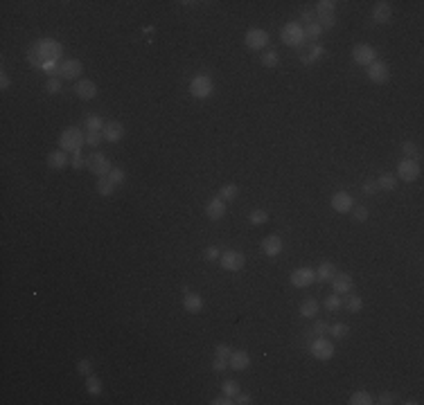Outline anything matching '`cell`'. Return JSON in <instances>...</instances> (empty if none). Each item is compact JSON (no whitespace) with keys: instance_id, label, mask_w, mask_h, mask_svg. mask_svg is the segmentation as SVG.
<instances>
[{"instance_id":"obj_1","label":"cell","mask_w":424,"mask_h":405,"mask_svg":"<svg viewBox=\"0 0 424 405\" xmlns=\"http://www.w3.org/2000/svg\"><path fill=\"white\" fill-rule=\"evenodd\" d=\"M64 57V45L54 39H39L34 45L27 50V61L30 65L45 70L50 77H57V68Z\"/></svg>"},{"instance_id":"obj_2","label":"cell","mask_w":424,"mask_h":405,"mask_svg":"<svg viewBox=\"0 0 424 405\" xmlns=\"http://www.w3.org/2000/svg\"><path fill=\"white\" fill-rule=\"evenodd\" d=\"M86 144V135L82 133V129L77 126H65L59 135V149H64L65 153H79L82 147Z\"/></svg>"},{"instance_id":"obj_3","label":"cell","mask_w":424,"mask_h":405,"mask_svg":"<svg viewBox=\"0 0 424 405\" xmlns=\"http://www.w3.org/2000/svg\"><path fill=\"white\" fill-rule=\"evenodd\" d=\"M280 39H282V43H287L289 47H300V45H309V41H307L305 36V27H302L300 23H287L282 27V32H280Z\"/></svg>"},{"instance_id":"obj_4","label":"cell","mask_w":424,"mask_h":405,"mask_svg":"<svg viewBox=\"0 0 424 405\" xmlns=\"http://www.w3.org/2000/svg\"><path fill=\"white\" fill-rule=\"evenodd\" d=\"M212 93H214V81H212L210 75L201 72V75L192 77V81H190V95H192V97H196V99H208Z\"/></svg>"},{"instance_id":"obj_5","label":"cell","mask_w":424,"mask_h":405,"mask_svg":"<svg viewBox=\"0 0 424 405\" xmlns=\"http://www.w3.org/2000/svg\"><path fill=\"white\" fill-rule=\"evenodd\" d=\"M309 351H312V356L316 360H332L334 358V345H332V340H327L325 335H314V340L309 342Z\"/></svg>"},{"instance_id":"obj_6","label":"cell","mask_w":424,"mask_h":405,"mask_svg":"<svg viewBox=\"0 0 424 405\" xmlns=\"http://www.w3.org/2000/svg\"><path fill=\"white\" fill-rule=\"evenodd\" d=\"M86 167H88V169L93 171V174H95V176H97V178H104V176H108V171L113 169L111 160L106 158L104 153H100V151L90 153L88 158H86Z\"/></svg>"},{"instance_id":"obj_7","label":"cell","mask_w":424,"mask_h":405,"mask_svg":"<svg viewBox=\"0 0 424 405\" xmlns=\"http://www.w3.org/2000/svg\"><path fill=\"white\" fill-rule=\"evenodd\" d=\"M219 264H221L224 270H228V272H239V270L246 266V257H244V252H239V250H226V252H221V257H219Z\"/></svg>"},{"instance_id":"obj_8","label":"cell","mask_w":424,"mask_h":405,"mask_svg":"<svg viewBox=\"0 0 424 405\" xmlns=\"http://www.w3.org/2000/svg\"><path fill=\"white\" fill-rule=\"evenodd\" d=\"M289 282L296 288H309L316 282V270L309 268V266H302V268H296L291 275H289Z\"/></svg>"},{"instance_id":"obj_9","label":"cell","mask_w":424,"mask_h":405,"mask_svg":"<svg viewBox=\"0 0 424 405\" xmlns=\"http://www.w3.org/2000/svg\"><path fill=\"white\" fill-rule=\"evenodd\" d=\"M352 59L357 65H368L375 63L377 61V50L372 45H368V43H359V45H354L352 47Z\"/></svg>"},{"instance_id":"obj_10","label":"cell","mask_w":424,"mask_h":405,"mask_svg":"<svg viewBox=\"0 0 424 405\" xmlns=\"http://www.w3.org/2000/svg\"><path fill=\"white\" fill-rule=\"evenodd\" d=\"M82 72H84V63L77 59H64L59 63V68H57V77L59 79H68V81L82 77Z\"/></svg>"},{"instance_id":"obj_11","label":"cell","mask_w":424,"mask_h":405,"mask_svg":"<svg viewBox=\"0 0 424 405\" xmlns=\"http://www.w3.org/2000/svg\"><path fill=\"white\" fill-rule=\"evenodd\" d=\"M397 178H402L404 182H415V180H418V178H420L418 160H413V158L400 160V165H397Z\"/></svg>"},{"instance_id":"obj_12","label":"cell","mask_w":424,"mask_h":405,"mask_svg":"<svg viewBox=\"0 0 424 405\" xmlns=\"http://www.w3.org/2000/svg\"><path fill=\"white\" fill-rule=\"evenodd\" d=\"M244 41H246V45L251 47V50H264V47L269 45V41H271V36H269L266 30H262V27H253V30L246 32Z\"/></svg>"},{"instance_id":"obj_13","label":"cell","mask_w":424,"mask_h":405,"mask_svg":"<svg viewBox=\"0 0 424 405\" xmlns=\"http://www.w3.org/2000/svg\"><path fill=\"white\" fill-rule=\"evenodd\" d=\"M368 79L372 83H386L390 79V65L386 61H375L368 65Z\"/></svg>"},{"instance_id":"obj_14","label":"cell","mask_w":424,"mask_h":405,"mask_svg":"<svg viewBox=\"0 0 424 405\" xmlns=\"http://www.w3.org/2000/svg\"><path fill=\"white\" fill-rule=\"evenodd\" d=\"M183 309L188 313H192V315H196V313L203 311V297H201L199 293H194V290H190V288H183Z\"/></svg>"},{"instance_id":"obj_15","label":"cell","mask_w":424,"mask_h":405,"mask_svg":"<svg viewBox=\"0 0 424 405\" xmlns=\"http://www.w3.org/2000/svg\"><path fill=\"white\" fill-rule=\"evenodd\" d=\"M226 212H228L226 200H221L219 196H214V198H210L206 203V216L210 218V221H221V218L226 216Z\"/></svg>"},{"instance_id":"obj_16","label":"cell","mask_w":424,"mask_h":405,"mask_svg":"<svg viewBox=\"0 0 424 405\" xmlns=\"http://www.w3.org/2000/svg\"><path fill=\"white\" fill-rule=\"evenodd\" d=\"M332 210L339 212V214H348V212H352L354 207V198L348 194V192H336L334 196H332Z\"/></svg>"},{"instance_id":"obj_17","label":"cell","mask_w":424,"mask_h":405,"mask_svg":"<svg viewBox=\"0 0 424 405\" xmlns=\"http://www.w3.org/2000/svg\"><path fill=\"white\" fill-rule=\"evenodd\" d=\"M75 95L84 101H90L97 97V86H95V81H90V79H79V81L75 83Z\"/></svg>"},{"instance_id":"obj_18","label":"cell","mask_w":424,"mask_h":405,"mask_svg":"<svg viewBox=\"0 0 424 405\" xmlns=\"http://www.w3.org/2000/svg\"><path fill=\"white\" fill-rule=\"evenodd\" d=\"M228 367L233 371H246L248 367H251V356H248V351H242V349L233 351L228 358Z\"/></svg>"},{"instance_id":"obj_19","label":"cell","mask_w":424,"mask_h":405,"mask_svg":"<svg viewBox=\"0 0 424 405\" xmlns=\"http://www.w3.org/2000/svg\"><path fill=\"white\" fill-rule=\"evenodd\" d=\"M332 286H334L336 295H348V293H352L354 282H352V277H350L348 272H336V277L332 279Z\"/></svg>"},{"instance_id":"obj_20","label":"cell","mask_w":424,"mask_h":405,"mask_svg":"<svg viewBox=\"0 0 424 405\" xmlns=\"http://www.w3.org/2000/svg\"><path fill=\"white\" fill-rule=\"evenodd\" d=\"M282 250H284V243H282V239H280L277 234L266 236V239L262 241V252H264L266 257H277Z\"/></svg>"},{"instance_id":"obj_21","label":"cell","mask_w":424,"mask_h":405,"mask_svg":"<svg viewBox=\"0 0 424 405\" xmlns=\"http://www.w3.org/2000/svg\"><path fill=\"white\" fill-rule=\"evenodd\" d=\"M393 18V7L388 2H377L372 9V23L375 25H386Z\"/></svg>"},{"instance_id":"obj_22","label":"cell","mask_w":424,"mask_h":405,"mask_svg":"<svg viewBox=\"0 0 424 405\" xmlns=\"http://www.w3.org/2000/svg\"><path fill=\"white\" fill-rule=\"evenodd\" d=\"M102 135H104V142H111V144H115V142H120L124 137V126L120 122H106Z\"/></svg>"},{"instance_id":"obj_23","label":"cell","mask_w":424,"mask_h":405,"mask_svg":"<svg viewBox=\"0 0 424 405\" xmlns=\"http://www.w3.org/2000/svg\"><path fill=\"white\" fill-rule=\"evenodd\" d=\"M68 165H70V153H65L64 149H57L47 155V167L50 169H64Z\"/></svg>"},{"instance_id":"obj_24","label":"cell","mask_w":424,"mask_h":405,"mask_svg":"<svg viewBox=\"0 0 424 405\" xmlns=\"http://www.w3.org/2000/svg\"><path fill=\"white\" fill-rule=\"evenodd\" d=\"M336 266L332 264V261H323V264L318 266L316 268V282H320V284H325V282H332L336 277Z\"/></svg>"},{"instance_id":"obj_25","label":"cell","mask_w":424,"mask_h":405,"mask_svg":"<svg viewBox=\"0 0 424 405\" xmlns=\"http://www.w3.org/2000/svg\"><path fill=\"white\" fill-rule=\"evenodd\" d=\"M375 182H377V187L383 189V192H395L397 189V176H393V174H382Z\"/></svg>"},{"instance_id":"obj_26","label":"cell","mask_w":424,"mask_h":405,"mask_svg":"<svg viewBox=\"0 0 424 405\" xmlns=\"http://www.w3.org/2000/svg\"><path fill=\"white\" fill-rule=\"evenodd\" d=\"M318 311H320V304H318V300H314V297H309V300H305L300 304V315L302 317H316Z\"/></svg>"},{"instance_id":"obj_27","label":"cell","mask_w":424,"mask_h":405,"mask_svg":"<svg viewBox=\"0 0 424 405\" xmlns=\"http://www.w3.org/2000/svg\"><path fill=\"white\" fill-rule=\"evenodd\" d=\"M237 194H239V187H237L235 182H228V185H224V187L219 189V198L226 200V203H233L237 198Z\"/></svg>"},{"instance_id":"obj_28","label":"cell","mask_w":424,"mask_h":405,"mask_svg":"<svg viewBox=\"0 0 424 405\" xmlns=\"http://www.w3.org/2000/svg\"><path fill=\"white\" fill-rule=\"evenodd\" d=\"M343 306H345V309H348L350 313H359L361 309H363V300H361L359 295L348 293V297L343 300Z\"/></svg>"},{"instance_id":"obj_29","label":"cell","mask_w":424,"mask_h":405,"mask_svg":"<svg viewBox=\"0 0 424 405\" xmlns=\"http://www.w3.org/2000/svg\"><path fill=\"white\" fill-rule=\"evenodd\" d=\"M86 392H88L90 396H100V394L104 392V385H102V381L97 376H86Z\"/></svg>"},{"instance_id":"obj_30","label":"cell","mask_w":424,"mask_h":405,"mask_svg":"<svg viewBox=\"0 0 424 405\" xmlns=\"http://www.w3.org/2000/svg\"><path fill=\"white\" fill-rule=\"evenodd\" d=\"M348 403H350V405H372V403H375V399H372L368 392L359 389V392H354L352 396H350Z\"/></svg>"},{"instance_id":"obj_31","label":"cell","mask_w":424,"mask_h":405,"mask_svg":"<svg viewBox=\"0 0 424 405\" xmlns=\"http://www.w3.org/2000/svg\"><path fill=\"white\" fill-rule=\"evenodd\" d=\"M106 126L104 117H100V115H90V117H86V133L88 131H95V133H102Z\"/></svg>"},{"instance_id":"obj_32","label":"cell","mask_w":424,"mask_h":405,"mask_svg":"<svg viewBox=\"0 0 424 405\" xmlns=\"http://www.w3.org/2000/svg\"><path fill=\"white\" fill-rule=\"evenodd\" d=\"M95 189H97V194H100V196H104V198H106V196H111L113 192H115V185H113V182H111V180H108V178L104 176V178H100V180H97V185H95Z\"/></svg>"},{"instance_id":"obj_33","label":"cell","mask_w":424,"mask_h":405,"mask_svg":"<svg viewBox=\"0 0 424 405\" xmlns=\"http://www.w3.org/2000/svg\"><path fill=\"white\" fill-rule=\"evenodd\" d=\"M316 23L323 27V30H332L336 25V14L334 12H325V14H318L316 18Z\"/></svg>"},{"instance_id":"obj_34","label":"cell","mask_w":424,"mask_h":405,"mask_svg":"<svg viewBox=\"0 0 424 405\" xmlns=\"http://www.w3.org/2000/svg\"><path fill=\"white\" fill-rule=\"evenodd\" d=\"M320 34H323V27H320L318 23L305 25V36H307V41H309V43H316L318 39H320Z\"/></svg>"},{"instance_id":"obj_35","label":"cell","mask_w":424,"mask_h":405,"mask_svg":"<svg viewBox=\"0 0 424 405\" xmlns=\"http://www.w3.org/2000/svg\"><path fill=\"white\" fill-rule=\"evenodd\" d=\"M330 333H332V338H334V340H343V338H348L350 327H348V324H343V322H336V324H332V327H330Z\"/></svg>"},{"instance_id":"obj_36","label":"cell","mask_w":424,"mask_h":405,"mask_svg":"<svg viewBox=\"0 0 424 405\" xmlns=\"http://www.w3.org/2000/svg\"><path fill=\"white\" fill-rule=\"evenodd\" d=\"M269 221V212L266 210H253L248 214V223L251 225H264Z\"/></svg>"},{"instance_id":"obj_37","label":"cell","mask_w":424,"mask_h":405,"mask_svg":"<svg viewBox=\"0 0 424 405\" xmlns=\"http://www.w3.org/2000/svg\"><path fill=\"white\" fill-rule=\"evenodd\" d=\"M106 178H108V180H111L113 185L118 187V185H122V182L127 180V174H124L122 167H113V169L108 171V176H106Z\"/></svg>"},{"instance_id":"obj_38","label":"cell","mask_w":424,"mask_h":405,"mask_svg":"<svg viewBox=\"0 0 424 405\" xmlns=\"http://www.w3.org/2000/svg\"><path fill=\"white\" fill-rule=\"evenodd\" d=\"M323 306L325 309H327V311H339V309H341L343 306V300H341V295H327V297H325V302H323Z\"/></svg>"},{"instance_id":"obj_39","label":"cell","mask_w":424,"mask_h":405,"mask_svg":"<svg viewBox=\"0 0 424 405\" xmlns=\"http://www.w3.org/2000/svg\"><path fill=\"white\" fill-rule=\"evenodd\" d=\"M221 392H224L226 396H230V399H235L242 389H239V383H237V381H224V385H221Z\"/></svg>"},{"instance_id":"obj_40","label":"cell","mask_w":424,"mask_h":405,"mask_svg":"<svg viewBox=\"0 0 424 405\" xmlns=\"http://www.w3.org/2000/svg\"><path fill=\"white\" fill-rule=\"evenodd\" d=\"M323 54H325V47L320 45V43H309V59L312 61H318V59H323Z\"/></svg>"},{"instance_id":"obj_41","label":"cell","mask_w":424,"mask_h":405,"mask_svg":"<svg viewBox=\"0 0 424 405\" xmlns=\"http://www.w3.org/2000/svg\"><path fill=\"white\" fill-rule=\"evenodd\" d=\"M277 52H273V50H269V52L266 54H262V65H264V68H276L277 65Z\"/></svg>"},{"instance_id":"obj_42","label":"cell","mask_w":424,"mask_h":405,"mask_svg":"<svg viewBox=\"0 0 424 405\" xmlns=\"http://www.w3.org/2000/svg\"><path fill=\"white\" fill-rule=\"evenodd\" d=\"M219 257H221V252H219V248L210 246L203 250V259H206L208 264H214V261H219Z\"/></svg>"},{"instance_id":"obj_43","label":"cell","mask_w":424,"mask_h":405,"mask_svg":"<svg viewBox=\"0 0 424 405\" xmlns=\"http://www.w3.org/2000/svg\"><path fill=\"white\" fill-rule=\"evenodd\" d=\"M336 5L339 2H334V0H320L316 5V14H325V12H336Z\"/></svg>"},{"instance_id":"obj_44","label":"cell","mask_w":424,"mask_h":405,"mask_svg":"<svg viewBox=\"0 0 424 405\" xmlns=\"http://www.w3.org/2000/svg\"><path fill=\"white\" fill-rule=\"evenodd\" d=\"M352 214H354V221H357V223H363V221H368V207H365V205L352 207Z\"/></svg>"},{"instance_id":"obj_45","label":"cell","mask_w":424,"mask_h":405,"mask_svg":"<svg viewBox=\"0 0 424 405\" xmlns=\"http://www.w3.org/2000/svg\"><path fill=\"white\" fill-rule=\"evenodd\" d=\"M102 140H104L102 133H95V131H88V133H86V144H88V147H100Z\"/></svg>"},{"instance_id":"obj_46","label":"cell","mask_w":424,"mask_h":405,"mask_svg":"<svg viewBox=\"0 0 424 405\" xmlns=\"http://www.w3.org/2000/svg\"><path fill=\"white\" fill-rule=\"evenodd\" d=\"M90 369H93V365H90V360L82 358L79 363H77V374H79V376H90Z\"/></svg>"},{"instance_id":"obj_47","label":"cell","mask_w":424,"mask_h":405,"mask_svg":"<svg viewBox=\"0 0 424 405\" xmlns=\"http://www.w3.org/2000/svg\"><path fill=\"white\" fill-rule=\"evenodd\" d=\"M312 333H314V335H325V333H330V324L323 322V320H318V322L312 327Z\"/></svg>"},{"instance_id":"obj_48","label":"cell","mask_w":424,"mask_h":405,"mask_svg":"<svg viewBox=\"0 0 424 405\" xmlns=\"http://www.w3.org/2000/svg\"><path fill=\"white\" fill-rule=\"evenodd\" d=\"M45 88H47V93H59L61 90V79L59 77H50L47 83H45Z\"/></svg>"},{"instance_id":"obj_49","label":"cell","mask_w":424,"mask_h":405,"mask_svg":"<svg viewBox=\"0 0 424 405\" xmlns=\"http://www.w3.org/2000/svg\"><path fill=\"white\" fill-rule=\"evenodd\" d=\"M212 369L214 371H226L228 369V358H219V356H214V358H212Z\"/></svg>"},{"instance_id":"obj_50","label":"cell","mask_w":424,"mask_h":405,"mask_svg":"<svg viewBox=\"0 0 424 405\" xmlns=\"http://www.w3.org/2000/svg\"><path fill=\"white\" fill-rule=\"evenodd\" d=\"M402 151H404L406 158H413V160H415V155H418V147H415L413 142H404V144H402Z\"/></svg>"},{"instance_id":"obj_51","label":"cell","mask_w":424,"mask_h":405,"mask_svg":"<svg viewBox=\"0 0 424 405\" xmlns=\"http://www.w3.org/2000/svg\"><path fill=\"white\" fill-rule=\"evenodd\" d=\"M70 167H72V169H82V167H86V158L82 155V151H79V153H72Z\"/></svg>"},{"instance_id":"obj_52","label":"cell","mask_w":424,"mask_h":405,"mask_svg":"<svg viewBox=\"0 0 424 405\" xmlns=\"http://www.w3.org/2000/svg\"><path fill=\"white\" fill-rule=\"evenodd\" d=\"M361 189H363V194H365V196H372L379 187H377V182H375V180H365V182H363V187H361Z\"/></svg>"},{"instance_id":"obj_53","label":"cell","mask_w":424,"mask_h":405,"mask_svg":"<svg viewBox=\"0 0 424 405\" xmlns=\"http://www.w3.org/2000/svg\"><path fill=\"white\" fill-rule=\"evenodd\" d=\"M230 347L228 345H217V349H214V356H219V358H230Z\"/></svg>"},{"instance_id":"obj_54","label":"cell","mask_w":424,"mask_h":405,"mask_svg":"<svg viewBox=\"0 0 424 405\" xmlns=\"http://www.w3.org/2000/svg\"><path fill=\"white\" fill-rule=\"evenodd\" d=\"M235 403H239V405H251V403H253V399H251V394H242V392H239V394L235 396Z\"/></svg>"},{"instance_id":"obj_55","label":"cell","mask_w":424,"mask_h":405,"mask_svg":"<svg viewBox=\"0 0 424 405\" xmlns=\"http://www.w3.org/2000/svg\"><path fill=\"white\" fill-rule=\"evenodd\" d=\"M9 83H12V81H9V75H7V70L2 68V70H0V88L7 90V88H9Z\"/></svg>"},{"instance_id":"obj_56","label":"cell","mask_w":424,"mask_h":405,"mask_svg":"<svg viewBox=\"0 0 424 405\" xmlns=\"http://www.w3.org/2000/svg\"><path fill=\"white\" fill-rule=\"evenodd\" d=\"M230 403H235V399H230L226 394H221V396H217V399L212 401V405H230Z\"/></svg>"},{"instance_id":"obj_57","label":"cell","mask_w":424,"mask_h":405,"mask_svg":"<svg viewBox=\"0 0 424 405\" xmlns=\"http://www.w3.org/2000/svg\"><path fill=\"white\" fill-rule=\"evenodd\" d=\"M393 401H395V396H393V394L386 392V394H382V396H379V399L375 401V403H379V405H388V403H393Z\"/></svg>"},{"instance_id":"obj_58","label":"cell","mask_w":424,"mask_h":405,"mask_svg":"<svg viewBox=\"0 0 424 405\" xmlns=\"http://www.w3.org/2000/svg\"><path fill=\"white\" fill-rule=\"evenodd\" d=\"M302 20H305V25H309V23H316V14L314 12H309V9H307V12H302Z\"/></svg>"},{"instance_id":"obj_59","label":"cell","mask_w":424,"mask_h":405,"mask_svg":"<svg viewBox=\"0 0 424 405\" xmlns=\"http://www.w3.org/2000/svg\"><path fill=\"white\" fill-rule=\"evenodd\" d=\"M300 61H302V65H312V63H314V61H312V59H309V57H302V59H300Z\"/></svg>"}]
</instances>
